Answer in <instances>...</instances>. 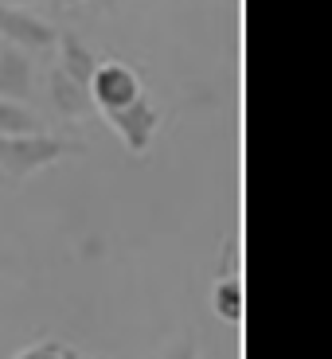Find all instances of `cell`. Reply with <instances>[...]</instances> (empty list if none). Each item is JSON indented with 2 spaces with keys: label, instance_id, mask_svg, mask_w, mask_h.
I'll use <instances>...</instances> for the list:
<instances>
[{
  "label": "cell",
  "instance_id": "9a60e30c",
  "mask_svg": "<svg viewBox=\"0 0 332 359\" xmlns=\"http://www.w3.org/2000/svg\"><path fill=\"white\" fill-rule=\"evenodd\" d=\"M0 4H20V0H0Z\"/></svg>",
  "mask_w": 332,
  "mask_h": 359
},
{
  "label": "cell",
  "instance_id": "52a82bcc",
  "mask_svg": "<svg viewBox=\"0 0 332 359\" xmlns=\"http://www.w3.org/2000/svg\"><path fill=\"white\" fill-rule=\"evenodd\" d=\"M55 47H59V67H63L71 79H79L90 86V79H94V71H98V63H102L98 51L90 43H82L74 32H59V43Z\"/></svg>",
  "mask_w": 332,
  "mask_h": 359
},
{
  "label": "cell",
  "instance_id": "5bb4252c",
  "mask_svg": "<svg viewBox=\"0 0 332 359\" xmlns=\"http://www.w3.org/2000/svg\"><path fill=\"white\" fill-rule=\"evenodd\" d=\"M86 4H117V0H86Z\"/></svg>",
  "mask_w": 332,
  "mask_h": 359
},
{
  "label": "cell",
  "instance_id": "5b68a950",
  "mask_svg": "<svg viewBox=\"0 0 332 359\" xmlns=\"http://www.w3.org/2000/svg\"><path fill=\"white\" fill-rule=\"evenodd\" d=\"M47 94H51V106L59 109V117H71V121L90 117V109H94L90 86H86V82H79V79H71L59 63L47 71Z\"/></svg>",
  "mask_w": 332,
  "mask_h": 359
},
{
  "label": "cell",
  "instance_id": "4fadbf2b",
  "mask_svg": "<svg viewBox=\"0 0 332 359\" xmlns=\"http://www.w3.org/2000/svg\"><path fill=\"white\" fill-rule=\"evenodd\" d=\"M12 359H39V344H36V348H24L20 355H12Z\"/></svg>",
  "mask_w": 332,
  "mask_h": 359
},
{
  "label": "cell",
  "instance_id": "8fae6325",
  "mask_svg": "<svg viewBox=\"0 0 332 359\" xmlns=\"http://www.w3.org/2000/svg\"><path fill=\"white\" fill-rule=\"evenodd\" d=\"M164 359H199L196 336H192V332H188V336H180V340L168 348V355H164Z\"/></svg>",
  "mask_w": 332,
  "mask_h": 359
},
{
  "label": "cell",
  "instance_id": "2e32d148",
  "mask_svg": "<svg viewBox=\"0 0 332 359\" xmlns=\"http://www.w3.org/2000/svg\"><path fill=\"white\" fill-rule=\"evenodd\" d=\"M0 184H4V172H0Z\"/></svg>",
  "mask_w": 332,
  "mask_h": 359
},
{
  "label": "cell",
  "instance_id": "9c48e42d",
  "mask_svg": "<svg viewBox=\"0 0 332 359\" xmlns=\"http://www.w3.org/2000/svg\"><path fill=\"white\" fill-rule=\"evenodd\" d=\"M211 305H215V313L223 316V320L239 324V320H243V305H246L243 281H239V278H223V281H215V293H211Z\"/></svg>",
  "mask_w": 332,
  "mask_h": 359
},
{
  "label": "cell",
  "instance_id": "277c9868",
  "mask_svg": "<svg viewBox=\"0 0 332 359\" xmlns=\"http://www.w3.org/2000/svg\"><path fill=\"white\" fill-rule=\"evenodd\" d=\"M0 39L24 51H51L59 43V32L20 4H0Z\"/></svg>",
  "mask_w": 332,
  "mask_h": 359
},
{
  "label": "cell",
  "instance_id": "7a4b0ae2",
  "mask_svg": "<svg viewBox=\"0 0 332 359\" xmlns=\"http://www.w3.org/2000/svg\"><path fill=\"white\" fill-rule=\"evenodd\" d=\"M90 98L94 106L106 114V109H121L129 102L141 98V79L129 63H117V59H102L94 79H90Z\"/></svg>",
  "mask_w": 332,
  "mask_h": 359
},
{
  "label": "cell",
  "instance_id": "6da1fadb",
  "mask_svg": "<svg viewBox=\"0 0 332 359\" xmlns=\"http://www.w3.org/2000/svg\"><path fill=\"white\" fill-rule=\"evenodd\" d=\"M79 153H86L82 141H67V137H51V133L0 137V172H4V180H24V176H36L47 164Z\"/></svg>",
  "mask_w": 332,
  "mask_h": 359
},
{
  "label": "cell",
  "instance_id": "e0dca14e",
  "mask_svg": "<svg viewBox=\"0 0 332 359\" xmlns=\"http://www.w3.org/2000/svg\"><path fill=\"white\" fill-rule=\"evenodd\" d=\"M79 359H86V355H79Z\"/></svg>",
  "mask_w": 332,
  "mask_h": 359
},
{
  "label": "cell",
  "instance_id": "7c38bea8",
  "mask_svg": "<svg viewBox=\"0 0 332 359\" xmlns=\"http://www.w3.org/2000/svg\"><path fill=\"white\" fill-rule=\"evenodd\" d=\"M39 359H79V351L63 348V344H39Z\"/></svg>",
  "mask_w": 332,
  "mask_h": 359
},
{
  "label": "cell",
  "instance_id": "8992f818",
  "mask_svg": "<svg viewBox=\"0 0 332 359\" xmlns=\"http://www.w3.org/2000/svg\"><path fill=\"white\" fill-rule=\"evenodd\" d=\"M36 82V67H32V51L12 43H0V98H27Z\"/></svg>",
  "mask_w": 332,
  "mask_h": 359
},
{
  "label": "cell",
  "instance_id": "ba28073f",
  "mask_svg": "<svg viewBox=\"0 0 332 359\" xmlns=\"http://www.w3.org/2000/svg\"><path fill=\"white\" fill-rule=\"evenodd\" d=\"M27 133H44L39 114L16 98H0V137H27Z\"/></svg>",
  "mask_w": 332,
  "mask_h": 359
},
{
  "label": "cell",
  "instance_id": "3957f363",
  "mask_svg": "<svg viewBox=\"0 0 332 359\" xmlns=\"http://www.w3.org/2000/svg\"><path fill=\"white\" fill-rule=\"evenodd\" d=\"M106 121L114 126V133L121 137V144H126L133 156H145V149L153 144L157 137V126H161V109L153 106V102H129V106L121 109H106Z\"/></svg>",
  "mask_w": 332,
  "mask_h": 359
},
{
  "label": "cell",
  "instance_id": "30bf717a",
  "mask_svg": "<svg viewBox=\"0 0 332 359\" xmlns=\"http://www.w3.org/2000/svg\"><path fill=\"white\" fill-rule=\"evenodd\" d=\"M243 273V254H239V231L227 238V250H223V262H219V278H239Z\"/></svg>",
  "mask_w": 332,
  "mask_h": 359
}]
</instances>
